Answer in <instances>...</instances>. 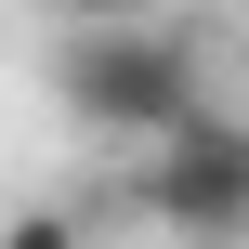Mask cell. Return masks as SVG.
<instances>
[{
  "instance_id": "2",
  "label": "cell",
  "mask_w": 249,
  "mask_h": 249,
  "mask_svg": "<svg viewBox=\"0 0 249 249\" xmlns=\"http://www.w3.org/2000/svg\"><path fill=\"white\" fill-rule=\"evenodd\" d=\"M131 210L144 223H171V236L197 249H236L249 236V118H184V131H158V144H131Z\"/></svg>"
},
{
  "instance_id": "4",
  "label": "cell",
  "mask_w": 249,
  "mask_h": 249,
  "mask_svg": "<svg viewBox=\"0 0 249 249\" xmlns=\"http://www.w3.org/2000/svg\"><path fill=\"white\" fill-rule=\"evenodd\" d=\"M79 13H158V0H79Z\"/></svg>"
},
{
  "instance_id": "1",
  "label": "cell",
  "mask_w": 249,
  "mask_h": 249,
  "mask_svg": "<svg viewBox=\"0 0 249 249\" xmlns=\"http://www.w3.org/2000/svg\"><path fill=\"white\" fill-rule=\"evenodd\" d=\"M53 92H66V118L79 131H105V144H158V131H184L210 92H197V39L171 26V13H92L66 53H53Z\"/></svg>"
},
{
  "instance_id": "3",
  "label": "cell",
  "mask_w": 249,
  "mask_h": 249,
  "mask_svg": "<svg viewBox=\"0 0 249 249\" xmlns=\"http://www.w3.org/2000/svg\"><path fill=\"white\" fill-rule=\"evenodd\" d=\"M0 249H92V236H79V210H66V197H26V210L0 223Z\"/></svg>"
}]
</instances>
